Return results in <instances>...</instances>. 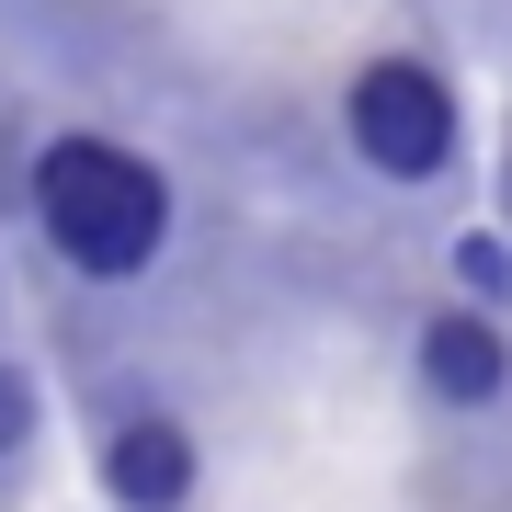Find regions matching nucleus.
<instances>
[{"label": "nucleus", "instance_id": "nucleus-1", "mask_svg": "<svg viewBox=\"0 0 512 512\" xmlns=\"http://www.w3.org/2000/svg\"><path fill=\"white\" fill-rule=\"evenodd\" d=\"M35 217L80 274H148L171 239V183L114 137H57L35 160Z\"/></svg>", "mask_w": 512, "mask_h": 512}, {"label": "nucleus", "instance_id": "nucleus-2", "mask_svg": "<svg viewBox=\"0 0 512 512\" xmlns=\"http://www.w3.org/2000/svg\"><path fill=\"white\" fill-rule=\"evenodd\" d=\"M353 148L387 171V183H433L456 160V92H444L421 57H376L353 80Z\"/></svg>", "mask_w": 512, "mask_h": 512}, {"label": "nucleus", "instance_id": "nucleus-5", "mask_svg": "<svg viewBox=\"0 0 512 512\" xmlns=\"http://www.w3.org/2000/svg\"><path fill=\"white\" fill-rule=\"evenodd\" d=\"M35 433V387H23V365H0V456Z\"/></svg>", "mask_w": 512, "mask_h": 512}, {"label": "nucleus", "instance_id": "nucleus-4", "mask_svg": "<svg viewBox=\"0 0 512 512\" xmlns=\"http://www.w3.org/2000/svg\"><path fill=\"white\" fill-rule=\"evenodd\" d=\"M421 376H433V399H456V410H490L501 387H512V342L478 308H444L433 330H421Z\"/></svg>", "mask_w": 512, "mask_h": 512}, {"label": "nucleus", "instance_id": "nucleus-3", "mask_svg": "<svg viewBox=\"0 0 512 512\" xmlns=\"http://www.w3.org/2000/svg\"><path fill=\"white\" fill-rule=\"evenodd\" d=\"M103 478H114L126 512H183L194 501V433L148 410V421H126V433L103 444Z\"/></svg>", "mask_w": 512, "mask_h": 512}]
</instances>
